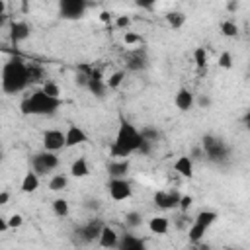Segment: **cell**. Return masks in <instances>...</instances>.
Wrapping results in <instances>:
<instances>
[{
	"instance_id": "cell-36",
	"label": "cell",
	"mask_w": 250,
	"mask_h": 250,
	"mask_svg": "<svg viewBox=\"0 0 250 250\" xmlns=\"http://www.w3.org/2000/svg\"><path fill=\"white\" fill-rule=\"evenodd\" d=\"M6 221H8V229H20V227L23 225V215H20V213H12Z\"/></svg>"
},
{
	"instance_id": "cell-23",
	"label": "cell",
	"mask_w": 250,
	"mask_h": 250,
	"mask_svg": "<svg viewBox=\"0 0 250 250\" xmlns=\"http://www.w3.org/2000/svg\"><path fill=\"white\" fill-rule=\"evenodd\" d=\"M168 229H170V223H168V219H166V217L158 215V217L148 219V230H150L152 234H166V232H168Z\"/></svg>"
},
{
	"instance_id": "cell-44",
	"label": "cell",
	"mask_w": 250,
	"mask_h": 250,
	"mask_svg": "<svg viewBox=\"0 0 250 250\" xmlns=\"http://www.w3.org/2000/svg\"><path fill=\"white\" fill-rule=\"evenodd\" d=\"M6 230H8V221H6V217L0 215V234L6 232Z\"/></svg>"
},
{
	"instance_id": "cell-32",
	"label": "cell",
	"mask_w": 250,
	"mask_h": 250,
	"mask_svg": "<svg viewBox=\"0 0 250 250\" xmlns=\"http://www.w3.org/2000/svg\"><path fill=\"white\" fill-rule=\"evenodd\" d=\"M41 90H43L45 94L53 96V98H61V86H59L57 82H53V80H45L43 86H41Z\"/></svg>"
},
{
	"instance_id": "cell-15",
	"label": "cell",
	"mask_w": 250,
	"mask_h": 250,
	"mask_svg": "<svg viewBox=\"0 0 250 250\" xmlns=\"http://www.w3.org/2000/svg\"><path fill=\"white\" fill-rule=\"evenodd\" d=\"M129 168H131L129 158H113L107 164V174H109V178H127Z\"/></svg>"
},
{
	"instance_id": "cell-33",
	"label": "cell",
	"mask_w": 250,
	"mask_h": 250,
	"mask_svg": "<svg viewBox=\"0 0 250 250\" xmlns=\"http://www.w3.org/2000/svg\"><path fill=\"white\" fill-rule=\"evenodd\" d=\"M141 223H143V215H141L139 211H129V213H125V225H127V227L135 229V227H141Z\"/></svg>"
},
{
	"instance_id": "cell-45",
	"label": "cell",
	"mask_w": 250,
	"mask_h": 250,
	"mask_svg": "<svg viewBox=\"0 0 250 250\" xmlns=\"http://www.w3.org/2000/svg\"><path fill=\"white\" fill-rule=\"evenodd\" d=\"M100 20L107 23V21H111V14H109V12H102V14H100Z\"/></svg>"
},
{
	"instance_id": "cell-24",
	"label": "cell",
	"mask_w": 250,
	"mask_h": 250,
	"mask_svg": "<svg viewBox=\"0 0 250 250\" xmlns=\"http://www.w3.org/2000/svg\"><path fill=\"white\" fill-rule=\"evenodd\" d=\"M166 23L172 27V29H182L184 25H186V14L184 12H180V10H172V12H168L166 16Z\"/></svg>"
},
{
	"instance_id": "cell-6",
	"label": "cell",
	"mask_w": 250,
	"mask_h": 250,
	"mask_svg": "<svg viewBox=\"0 0 250 250\" xmlns=\"http://www.w3.org/2000/svg\"><path fill=\"white\" fill-rule=\"evenodd\" d=\"M62 20H80L88 10V0H57Z\"/></svg>"
},
{
	"instance_id": "cell-28",
	"label": "cell",
	"mask_w": 250,
	"mask_h": 250,
	"mask_svg": "<svg viewBox=\"0 0 250 250\" xmlns=\"http://www.w3.org/2000/svg\"><path fill=\"white\" fill-rule=\"evenodd\" d=\"M123 82H125V70H115V72L109 74V78L105 80V86H107L109 90H117Z\"/></svg>"
},
{
	"instance_id": "cell-48",
	"label": "cell",
	"mask_w": 250,
	"mask_h": 250,
	"mask_svg": "<svg viewBox=\"0 0 250 250\" xmlns=\"http://www.w3.org/2000/svg\"><path fill=\"white\" fill-rule=\"evenodd\" d=\"M4 23H6V14H2V16H0V27H2Z\"/></svg>"
},
{
	"instance_id": "cell-40",
	"label": "cell",
	"mask_w": 250,
	"mask_h": 250,
	"mask_svg": "<svg viewBox=\"0 0 250 250\" xmlns=\"http://www.w3.org/2000/svg\"><path fill=\"white\" fill-rule=\"evenodd\" d=\"M143 39L139 37V35H135V33H131V31H125V43L127 45H133V43H141Z\"/></svg>"
},
{
	"instance_id": "cell-46",
	"label": "cell",
	"mask_w": 250,
	"mask_h": 250,
	"mask_svg": "<svg viewBox=\"0 0 250 250\" xmlns=\"http://www.w3.org/2000/svg\"><path fill=\"white\" fill-rule=\"evenodd\" d=\"M6 14V0H0V16Z\"/></svg>"
},
{
	"instance_id": "cell-4",
	"label": "cell",
	"mask_w": 250,
	"mask_h": 250,
	"mask_svg": "<svg viewBox=\"0 0 250 250\" xmlns=\"http://www.w3.org/2000/svg\"><path fill=\"white\" fill-rule=\"evenodd\" d=\"M201 148H203V156L215 164H221L230 156V146L223 137L217 135H205L201 139Z\"/></svg>"
},
{
	"instance_id": "cell-7",
	"label": "cell",
	"mask_w": 250,
	"mask_h": 250,
	"mask_svg": "<svg viewBox=\"0 0 250 250\" xmlns=\"http://www.w3.org/2000/svg\"><path fill=\"white\" fill-rule=\"evenodd\" d=\"M102 227H104L102 221L90 219L86 225H82V227L76 229V232H74V242H78V244H90V242L98 240Z\"/></svg>"
},
{
	"instance_id": "cell-22",
	"label": "cell",
	"mask_w": 250,
	"mask_h": 250,
	"mask_svg": "<svg viewBox=\"0 0 250 250\" xmlns=\"http://www.w3.org/2000/svg\"><path fill=\"white\" fill-rule=\"evenodd\" d=\"M217 219H219V213H217V211H213V209H201V211L195 215L193 223H197V225H201V227L209 229Z\"/></svg>"
},
{
	"instance_id": "cell-9",
	"label": "cell",
	"mask_w": 250,
	"mask_h": 250,
	"mask_svg": "<svg viewBox=\"0 0 250 250\" xmlns=\"http://www.w3.org/2000/svg\"><path fill=\"white\" fill-rule=\"evenodd\" d=\"M41 143L45 150L51 152H59L61 148H64V131L61 129H45L41 135Z\"/></svg>"
},
{
	"instance_id": "cell-13",
	"label": "cell",
	"mask_w": 250,
	"mask_h": 250,
	"mask_svg": "<svg viewBox=\"0 0 250 250\" xmlns=\"http://www.w3.org/2000/svg\"><path fill=\"white\" fill-rule=\"evenodd\" d=\"M29 35H31V27H29L27 21L18 20V21H12V23H10V41H12L14 45L27 41Z\"/></svg>"
},
{
	"instance_id": "cell-3",
	"label": "cell",
	"mask_w": 250,
	"mask_h": 250,
	"mask_svg": "<svg viewBox=\"0 0 250 250\" xmlns=\"http://www.w3.org/2000/svg\"><path fill=\"white\" fill-rule=\"evenodd\" d=\"M62 105L61 98H53L45 94L41 88L25 96L20 104V111L23 115H55L57 109Z\"/></svg>"
},
{
	"instance_id": "cell-11",
	"label": "cell",
	"mask_w": 250,
	"mask_h": 250,
	"mask_svg": "<svg viewBox=\"0 0 250 250\" xmlns=\"http://www.w3.org/2000/svg\"><path fill=\"white\" fill-rule=\"evenodd\" d=\"M84 88H88V90H90L94 96H98V98H104V96H105L107 86H105V80H104V76H102V72H100L98 68H94V66L90 68Z\"/></svg>"
},
{
	"instance_id": "cell-38",
	"label": "cell",
	"mask_w": 250,
	"mask_h": 250,
	"mask_svg": "<svg viewBox=\"0 0 250 250\" xmlns=\"http://www.w3.org/2000/svg\"><path fill=\"white\" fill-rule=\"evenodd\" d=\"M129 25H131V18H129V16H117V18H115V27L127 29Z\"/></svg>"
},
{
	"instance_id": "cell-31",
	"label": "cell",
	"mask_w": 250,
	"mask_h": 250,
	"mask_svg": "<svg viewBox=\"0 0 250 250\" xmlns=\"http://www.w3.org/2000/svg\"><path fill=\"white\" fill-rule=\"evenodd\" d=\"M139 133H141V137L145 139V141H148V143H158V139H160V133H158V129H154V127H143V129H139Z\"/></svg>"
},
{
	"instance_id": "cell-5",
	"label": "cell",
	"mask_w": 250,
	"mask_h": 250,
	"mask_svg": "<svg viewBox=\"0 0 250 250\" xmlns=\"http://www.w3.org/2000/svg\"><path fill=\"white\" fill-rule=\"evenodd\" d=\"M59 168V156L57 152H51V150H41V152H35L31 156V170L37 172L39 176H47L49 172L57 170Z\"/></svg>"
},
{
	"instance_id": "cell-47",
	"label": "cell",
	"mask_w": 250,
	"mask_h": 250,
	"mask_svg": "<svg viewBox=\"0 0 250 250\" xmlns=\"http://www.w3.org/2000/svg\"><path fill=\"white\" fill-rule=\"evenodd\" d=\"M199 104H201V105H205V107H207V105H209V104H211V100H209V98H201V100H199Z\"/></svg>"
},
{
	"instance_id": "cell-37",
	"label": "cell",
	"mask_w": 250,
	"mask_h": 250,
	"mask_svg": "<svg viewBox=\"0 0 250 250\" xmlns=\"http://www.w3.org/2000/svg\"><path fill=\"white\" fill-rule=\"evenodd\" d=\"M41 76H43V68L37 66V64H29V80L31 82H37Z\"/></svg>"
},
{
	"instance_id": "cell-17",
	"label": "cell",
	"mask_w": 250,
	"mask_h": 250,
	"mask_svg": "<svg viewBox=\"0 0 250 250\" xmlns=\"http://www.w3.org/2000/svg\"><path fill=\"white\" fill-rule=\"evenodd\" d=\"M117 240H119L117 230L104 225L102 230H100V236H98V244L104 246V248H117Z\"/></svg>"
},
{
	"instance_id": "cell-8",
	"label": "cell",
	"mask_w": 250,
	"mask_h": 250,
	"mask_svg": "<svg viewBox=\"0 0 250 250\" xmlns=\"http://www.w3.org/2000/svg\"><path fill=\"white\" fill-rule=\"evenodd\" d=\"M107 191H109V197L113 201H125L133 195V186L127 178H109Z\"/></svg>"
},
{
	"instance_id": "cell-29",
	"label": "cell",
	"mask_w": 250,
	"mask_h": 250,
	"mask_svg": "<svg viewBox=\"0 0 250 250\" xmlns=\"http://www.w3.org/2000/svg\"><path fill=\"white\" fill-rule=\"evenodd\" d=\"M221 33L225 37H236L238 35V25L232 20H223L221 21Z\"/></svg>"
},
{
	"instance_id": "cell-42",
	"label": "cell",
	"mask_w": 250,
	"mask_h": 250,
	"mask_svg": "<svg viewBox=\"0 0 250 250\" xmlns=\"http://www.w3.org/2000/svg\"><path fill=\"white\" fill-rule=\"evenodd\" d=\"M189 158H191V160H199V158H203V148H201V146H195V148L191 150Z\"/></svg>"
},
{
	"instance_id": "cell-49",
	"label": "cell",
	"mask_w": 250,
	"mask_h": 250,
	"mask_svg": "<svg viewBox=\"0 0 250 250\" xmlns=\"http://www.w3.org/2000/svg\"><path fill=\"white\" fill-rule=\"evenodd\" d=\"M2 160H4V152L0 150V164H2Z\"/></svg>"
},
{
	"instance_id": "cell-34",
	"label": "cell",
	"mask_w": 250,
	"mask_h": 250,
	"mask_svg": "<svg viewBox=\"0 0 250 250\" xmlns=\"http://www.w3.org/2000/svg\"><path fill=\"white\" fill-rule=\"evenodd\" d=\"M217 64H219V68H225V70L232 68V55L229 51H223L219 55V59H217Z\"/></svg>"
},
{
	"instance_id": "cell-14",
	"label": "cell",
	"mask_w": 250,
	"mask_h": 250,
	"mask_svg": "<svg viewBox=\"0 0 250 250\" xmlns=\"http://www.w3.org/2000/svg\"><path fill=\"white\" fill-rule=\"evenodd\" d=\"M195 104V96L189 88H178V92L174 94V105L180 111H189Z\"/></svg>"
},
{
	"instance_id": "cell-43",
	"label": "cell",
	"mask_w": 250,
	"mask_h": 250,
	"mask_svg": "<svg viewBox=\"0 0 250 250\" xmlns=\"http://www.w3.org/2000/svg\"><path fill=\"white\" fill-rule=\"evenodd\" d=\"M10 201V193L8 191H0V205H6Z\"/></svg>"
},
{
	"instance_id": "cell-1",
	"label": "cell",
	"mask_w": 250,
	"mask_h": 250,
	"mask_svg": "<svg viewBox=\"0 0 250 250\" xmlns=\"http://www.w3.org/2000/svg\"><path fill=\"white\" fill-rule=\"evenodd\" d=\"M29 84H31L29 64L20 55L10 57L2 64V70H0V88H2V92L8 94V96H14V94L23 92Z\"/></svg>"
},
{
	"instance_id": "cell-25",
	"label": "cell",
	"mask_w": 250,
	"mask_h": 250,
	"mask_svg": "<svg viewBox=\"0 0 250 250\" xmlns=\"http://www.w3.org/2000/svg\"><path fill=\"white\" fill-rule=\"evenodd\" d=\"M51 207H53V213L57 217H66L70 213V205H68V201L64 197H55L53 203H51Z\"/></svg>"
},
{
	"instance_id": "cell-20",
	"label": "cell",
	"mask_w": 250,
	"mask_h": 250,
	"mask_svg": "<svg viewBox=\"0 0 250 250\" xmlns=\"http://www.w3.org/2000/svg\"><path fill=\"white\" fill-rule=\"evenodd\" d=\"M174 170H176L180 176H184V178H191V176H193V160L189 158V154L178 156L176 162H174Z\"/></svg>"
},
{
	"instance_id": "cell-16",
	"label": "cell",
	"mask_w": 250,
	"mask_h": 250,
	"mask_svg": "<svg viewBox=\"0 0 250 250\" xmlns=\"http://www.w3.org/2000/svg\"><path fill=\"white\" fill-rule=\"evenodd\" d=\"M148 66V57L145 49H137L133 53H129L127 57V68L129 70H145Z\"/></svg>"
},
{
	"instance_id": "cell-18",
	"label": "cell",
	"mask_w": 250,
	"mask_h": 250,
	"mask_svg": "<svg viewBox=\"0 0 250 250\" xmlns=\"http://www.w3.org/2000/svg\"><path fill=\"white\" fill-rule=\"evenodd\" d=\"M145 246H146V242L135 234H123L117 240V248H121V250H145Z\"/></svg>"
},
{
	"instance_id": "cell-27",
	"label": "cell",
	"mask_w": 250,
	"mask_h": 250,
	"mask_svg": "<svg viewBox=\"0 0 250 250\" xmlns=\"http://www.w3.org/2000/svg\"><path fill=\"white\" fill-rule=\"evenodd\" d=\"M207 230H209V229H205V227H201V225H197V223L191 221V225H189V229H188V238H189L191 242H199V240L205 236Z\"/></svg>"
},
{
	"instance_id": "cell-41",
	"label": "cell",
	"mask_w": 250,
	"mask_h": 250,
	"mask_svg": "<svg viewBox=\"0 0 250 250\" xmlns=\"http://www.w3.org/2000/svg\"><path fill=\"white\" fill-rule=\"evenodd\" d=\"M240 8V0H227V12L234 14Z\"/></svg>"
},
{
	"instance_id": "cell-26",
	"label": "cell",
	"mask_w": 250,
	"mask_h": 250,
	"mask_svg": "<svg viewBox=\"0 0 250 250\" xmlns=\"http://www.w3.org/2000/svg\"><path fill=\"white\" fill-rule=\"evenodd\" d=\"M66 186H68V176H64V174H55L49 180V189L51 191H62Z\"/></svg>"
},
{
	"instance_id": "cell-35",
	"label": "cell",
	"mask_w": 250,
	"mask_h": 250,
	"mask_svg": "<svg viewBox=\"0 0 250 250\" xmlns=\"http://www.w3.org/2000/svg\"><path fill=\"white\" fill-rule=\"evenodd\" d=\"M191 205H193V197H191V195H180V201H178V209H180L182 213H188Z\"/></svg>"
},
{
	"instance_id": "cell-19",
	"label": "cell",
	"mask_w": 250,
	"mask_h": 250,
	"mask_svg": "<svg viewBox=\"0 0 250 250\" xmlns=\"http://www.w3.org/2000/svg\"><path fill=\"white\" fill-rule=\"evenodd\" d=\"M39 174L37 172H33V170H27L25 174H23V178H21V184H20V189L23 191V193H35L37 189H39Z\"/></svg>"
},
{
	"instance_id": "cell-10",
	"label": "cell",
	"mask_w": 250,
	"mask_h": 250,
	"mask_svg": "<svg viewBox=\"0 0 250 250\" xmlns=\"http://www.w3.org/2000/svg\"><path fill=\"white\" fill-rule=\"evenodd\" d=\"M152 201H154V205L156 207H160V209H176L178 207V201H180V193L176 191V189H160V191H154V195H152Z\"/></svg>"
},
{
	"instance_id": "cell-2",
	"label": "cell",
	"mask_w": 250,
	"mask_h": 250,
	"mask_svg": "<svg viewBox=\"0 0 250 250\" xmlns=\"http://www.w3.org/2000/svg\"><path fill=\"white\" fill-rule=\"evenodd\" d=\"M141 143H143V137H141L139 129L133 123L121 119L119 127H117V133H115V139L109 146V154L113 158H127V156H131L133 152L139 150Z\"/></svg>"
},
{
	"instance_id": "cell-30",
	"label": "cell",
	"mask_w": 250,
	"mask_h": 250,
	"mask_svg": "<svg viewBox=\"0 0 250 250\" xmlns=\"http://www.w3.org/2000/svg\"><path fill=\"white\" fill-rule=\"evenodd\" d=\"M193 62L197 68H205L207 66V51L205 47H195L193 49Z\"/></svg>"
},
{
	"instance_id": "cell-12",
	"label": "cell",
	"mask_w": 250,
	"mask_h": 250,
	"mask_svg": "<svg viewBox=\"0 0 250 250\" xmlns=\"http://www.w3.org/2000/svg\"><path fill=\"white\" fill-rule=\"evenodd\" d=\"M88 141V135L82 127L70 123L68 129L64 131V148H72V146H78V145H84Z\"/></svg>"
},
{
	"instance_id": "cell-21",
	"label": "cell",
	"mask_w": 250,
	"mask_h": 250,
	"mask_svg": "<svg viewBox=\"0 0 250 250\" xmlns=\"http://www.w3.org/2000/svg\"><path fill=\"white\" fill-rule=\"evenodd\" d=\"M90 174V166H88V160L84 156H78L72 164H70V176L72 178H86Z\"/></svg>"
},
{
	"instance_id": "cell-39",
	"label": "cell",
	"mask_w": 250,
	"mask_h": 250,
	"mask_svg": "<svg viewBox=\"0 0 250 250\" xmlns=\"http://www.w3.org/2000/svg\"><path fill=\"white\" fill-rule=\"evenodd\" d=\"M156 2H158V0H135V4H137L139 8H143V10H152V8L156 6Z\"/></svg>"
}]
</instances>
